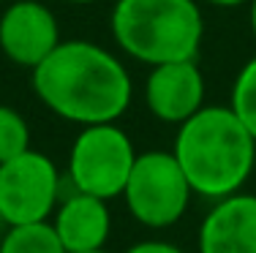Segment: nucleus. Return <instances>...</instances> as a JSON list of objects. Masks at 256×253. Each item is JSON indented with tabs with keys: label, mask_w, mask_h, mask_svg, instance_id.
Returning a JSON list of instances; mask_svg holds the SVG:
<instances>
[{
	"label": "nucleus",
	"mask_w": 256,
	"mask_h": 253,
	"mask_svg": "<svg viewBox=\"0 0 256 253\" xmlns=\"http://www.w3.org/2000/svg\"><path fill=\"white\" fill-rule=\"evenodd\" d=\"M0 253H66L50 221L44 224L8 226L0 237Z\"/></svg>",
	"instance_id": "9b49d317"
},
{
	"label": "nucleus",
	"mask_w": 256,
	"mask_h": 253,
	"mask_svg": "<svg viewBox=\"0 0 256 253\" xmlns=\"http://www.w3.org/2000/svg\"><path fill=\"white\" fill-rule=\"evenodd\" d=\"M109 25L114 44L144 65L196 57L204 35L196 0H118Z\"/></svg>",
	"instance_id": "7ed1b4c3"
},
{
	"label": "nucleus",
	"mask_w": 256,
	"mask_h": 253,
	"mask_svg": "<svg viewBox=\"0 0 256 253\" xmlns=\"http://www.w3.org/2000/svg\"><path fill=\"white\" fill-rule=\"evenodd\" d=\"M33 90L52 114L84 128L118 123L131 106L134 82L109 49L71 38L33 68Z\"/></svg>",
	"instance_id": "f257e3e1"
},
{
	"label": "nucleus",
	"mask_w": 256,
	"mask_h": 253,
	"mask_svg": "<svg viewBox=\"0 0 256 253\" xmlns=\"http://www.w3.org/2000/svg\"><path fill=\"white\" fill-rule=\"evenodd\" d=\"M232 112L240 117L248 134L256 139V55L240 68L234 84H232Z\"/></svg>",
	"instance_id": "f8f14e48"
},
{
	"label": "nucleus",
	"mask_w": 256,
	"mask_h": 253,
	"mask_svg": "<svg viewBox=\"0 0 256 253\" xmlns=\"http://www.w3.org/2000/svg\"><path fill=\"white\" fill-rule=\"evenodd\" d=\"M52 229L63 243L66 253L104 248L109 240V232H112L109 202L74 191L63 202H58L52 213Z\"/></svg>",
	"instance_id": "9d476101"
},
{
	"label": "nucleus",
	"mask_w": 256,
	"mask_h": 253,
	"mask_svg": "<svg viewBox=\"0 0 256 253\" xmlns=\"http://www.w3.org/2000/svg\"><path fill=\"white\" fill-rule=\"evenodd\" d=\"M204 3L216 5V8H237V5H246L248 0H204Z\"/></svg>",
	"instance_id": "2eb2a0df"
},
{
	"label": "nucleus",
	"mask_w": 256,
	"mask_h": 253,
	"mask_svg": "<svg viewBox=\"0 0 256 253\" xmlns=\"http://www.w3.org/2000/svg\"><path fill=\"white\" fill-rule=\"evenodd\" d=\"M0 226H3V221H0Z\"/></svg>",
	"instance_id": "6ab92c4d"
},
{
	"label": "nucleus",
	"mask_w": 256,
	"mask_h": 253,
	"mask_svg": "<svg viewBox=\"0 0 256 253\" xmlns=\"http://www.w3.org/2000/svg\"><path fill=\"white\" fill-rule=\"evenodd\" d=\"M126 253H186V251L172 243H164V240H148V243H136Z\"/></svg>",
	"instance_id": "4468645a"
},
{
	"label": "nucleus",
	"mask_w": 256,
	"mask_h": 253,
	"mask_svg": "<svg viewBox=\"0 0 256 253\" xmlns=\"http://www.w3.org/2000/svg\"><path fill=\"white\" fill-rule=\"evenodd\" d=\"M144 101L150 114L169 125H180L196 114L204 106V76L196 57L153 65L144 79Z\"/></svg>",
	"instance_id": "6e6552de"
},
{
	"label": "nucleus",
	"mask_w": 256,
	"mask_h": 253,
	"mask_svg": "<svg viewBox=\"0 0 256 253\" xmlns=\"http://www.w3.org/2000/svg\"><path fill=\"white\" fill-rule=\"evenodd\" d=\"M60 202V172L50 155L25 150L0 164V221L3 226L44 224Z\"/></svg>",
	"instance_id": "423d86ee"
},
{
	"label": "nucleus",
	"mask_w": 256,
	"mask_h": 253,
	"mask_svg": "<svg viewBox=\"0 0 256 253\" xmlns=\"http://www.w3.org/2000/svg\"><path fill=\"white\" fill-rule=\"evenodd\" d=\"M60 44L58 19L38 0H11L0 16V49L14 65L33 71Z\"/></svg>",
	"instance_id": "0eeeda50"
},
{
	"label": "nucleus",
	"mask_w": 256,
	"mask_h": 253,
	"mask_svg": "<svg viewBox=\"0 0 256 253\" xmlns=\"http://www.w3.org/2000/svg\"><path fill=\"white\" fill-rule=\"evenodd\" d=\"M66 3H74V5H88V3H96V0H66Z\"/></svg>",
	"instance_id": "f3484780"
},
{
	"label": "nucleus",
	"mask_w": 256,
	"mask_h": 253,
	"mask_svg": "<svg viewBox=\"0 0 256 253\" xmlns=\"http://www.w3.org/2000/svg\"><path fill=\"white\" fill-rule=\"evenodd\" d=\"M248 19H251V33L256 38V0H248Z\"/></svg>",
	"instance_id": "dca6fc26"
},
{
	"label": "nucleus",
	"mask_w": 256,
	"mask_h": 253,
	"mask_svg": "<svg viewBox=\"0 0 256 253\" xmlns=\"http://www.w3.org/2000/svg\"><path fill=\"white\" fill-rule=\"evenodd\" d=\"M191 196L194 191L172 150L139 153L123 188L131 218L148 229L174 226L186 215Z\"/></svg>",
	"instance_id": "20e7f679"
},
{
	"label": "nucleus",
	"mask_w": 256,
	"mask_h": 253,
	"mask_svg": "<svg viewBox=\"0 0 256 253\" xmlns=\"http://www.w3.org/2000/svg\"><path fill=\"white\" fill-rule=\"evenodd\" d=\"M30 150V128L14 106L0 104V164Z\"/></svg>",
	"instance_id": "ddd939ff"
},
{
	"label": "nucleus",
	"mask_w": 256,
	"mask_h": 253,
	"mask_svg": "<svg viewBox=\"0 0 256 253\" xmlns=\"http://www.w3.org/2000/svg\"><path fill=\"white\" fill-rule=\"evenodd\" d=\"M136 155L131 136L118 123L84 125L68 153V180L74 191L112 202L123 196Z\"/></svg>",
	"instance_id": "39448f33"
},
{
	"label": "nucleus",
	"mask_w": 256,
	"mask_h": 253,
	"mask_svg": "<svg viewBox=\"0 0 256 253\" xmlns=\"http://www.w3.org/2000/svg\"><path fill=\"white\" fill-rule=\"evenodd\" d=\"M172 155L194 196L224 199L246 185L256 164V139L232 106H202L178 125Z\"/></svg>",
	"instance_id": "f03ea898"
},
{
	"label": "nucleus",
	"mask_w": 256,
	"mask_h": 253,
	"mask_svg": "<svg viewBox=\"0 0 256 253\" xmlns=\"http://www.w3.org/2000/svg\"><path fill=\"white\" fill-rule=\"evenodd\" d=\"M199 253H256V196L229 194L216 199L199 226Z\"/></svg>",
	"instance_id": "1a4fd4ad"
},
{
	"label": "nucleus",
	"mask_w": 256,
	"mask_h": 253,
	"mask_svg": "<svg viewBox=\"0 0 256 253\" xmlns=\"http://www.w3.org/2000/svg\"><path fill=\"white\" fill-rule=\"evenodd\" d=\"M76 253H109L106 248H96V251H76Z\"/></svg>",
	"instance_id": "a211bd4d"
}]
</instances>
